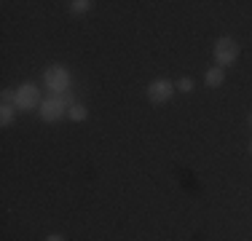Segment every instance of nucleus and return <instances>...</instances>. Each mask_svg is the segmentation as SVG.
<instances>
[{
    "label": "nucleus",
    "instance_id": "11",
    "mask_svg": "<svg viewBox=\"0 0 252 241\" xmlns=\"http://www.w3.org/2000/svg\"><path fill=\"white\" fill-rule=\"evenodd\" d=\"M57 99L62 102V107H64V105L75 107V102H73V94H70V91H62V94H57Z\"/></svg>",
    "mask_w": 252,
    "mask_h": 241
},
{
    "label": "nucleus",
    "instance_id": "6",
    "mask_svg": "<svg viewBox=\"0 0 252 241\" xmlns=\"http://www.w3.org/2000/svg\"><path fill=\"white\" fill-rule=\"evenodd\" d=\"M223 81H225V70L223 67H209L207 70V86H212V89H218V86H223Z\"/></svg>",
    "mask_w": 252,
    "mask_h": 241
},
{
    "label": "nucleus",
    "instance_id": "8",
    "mask_svg": "<svg viewBox=\"0 0 252 241\" xmlns=\"http://www.w3.org/2000/svg\"><path fill=\"white\" fill-rule=\"evenodd\" d=\"M67 116L73 118V120H83V118H86V107H83V105H75V107H70Z\"/></svg>",
    "mask_w": 252,
    "mask_h": 241
},
{
    "label": "nucleus",
    "instance_id": "10",
    "mask_svg": "<svg viewBox=\"0 0 252 241\" xmlns=\"http://www.w3.org/2000/svg\"><path fill=\"white\" fill-rule=\"evenodd\" d=\"M177 89H180V91H185V94L193 91V81H190V78H180V81H177Z\"/></svg>",
    "mask_w": 252,
    "mask_h": 241
},
{
    "label": "nucleus",
    "instance_id": "14",
    "mask_svg": "<svg viewBox=\"0 0 252 241\" xmlns=\"http://www.w3.org/2000/svg\"><path fill=\"white\" fill-rule=\"evenodd\" d=\"M250 150H252V145H250Z\"/></svg>",
    "mask_w": 252,
    "mask_h": 241
},
{
    "label": "nucleus",
    "instance_id": "7",
    "mask_svg": "<svg viewBox=\"0 0 252 241\" xmlns=\"http://www.w3.org/2000/svg\"><path fill=\"white\" fill-rule=\"evenodd\" d=\"M14 113H16V107H14V105H3V110H0V123L8 126V123H11V118H14Z\"/></svg>",
    "mask_w": 252,
    "mask_h": 241
},
{
    "label": "nucleus",
    "instance_id": "4",
    "mask_svg": "<svg viewBox=\"0 0 252 241\" xmlns=\"http://www.w3.org/2000/svg\"><path fill=\"white\" fill-rule=\"evenodd\" d=\"M172 91H175V86H172L166 78H158V81H151L148 83V89H145V94H148V99L156 102V105H161V102H166L172 96Z\"/></svg>",
    "mask_w": 252,
    "mask_h": 241
},
{
    "label": "nucleus",
    "instance_id": "5",
    "mask_svg": "<svg viewBox=\"0 0 252 241\" xmlns=\"http://www.w3.org/2000/svg\"><path fill=\"white\" fill-rule=\"evenodd\" d=\"M62 116H64V107H62V102H59L57 96L43 99V105H40V118H43L46 123H54V120H59Z\"/></svg>",
    "mask_w": 252,
    "mask_h": 241
},
{
    "label": "nucleus",
    "instance_id": "13",
    "mask_svg": "<svg viewBox=\"0 0 252 241\" xmlns=\"http://www.w3.org/2000/svg\"><path fill=\"white\" fill-rule=\"evenodd\" d=\"M250 126H252V116H250Z\"/></svg>",
    "mask_w": 252,
    "mask_h": 241
},
{
    "label": "nucleus",
    "instance_id": "1",
    "mask_svg": "<svg viewBox=\"0 0 252 241\" xmlns=\"http://www.w3.org/2000/svg\"><path fill=\"white\" fill-rule=\"evenodd\" d=\"M43 83H46V89H51L54 94H62V91H67V86H70V72L64 70L62 64H54V67L46 70Z\"/></svg>",
    "mask_w": 252,
    "mask_h": 241
},
{
    "label": "nucleus",
    "instance_id": "3",
    "mask_svg": "<svg viewBox=\"0 0 252 241\" xmlns=\"http://www.w3.org/2000/svg\"><path fill=\"white\" fill-rule=\"evenodd\" d=\"M38 105H43L38 86L25 83V86L16 89V107H19V110H32V107H38Z\"/></svg>",
    "mask_w": 252,
    "mask_h": 241
},
{
    "label": "nucleus",
    "instance_id": "9",
    "mask_svg": "<svg viewBox=\"0 0 252 241\" xmlns=\"http://www.w3.org/2000/svg\"><path fill=\"white\" fill-rule=\"evenodd\" d=\"M70 8H73L75 14H83V11L92 8V3H89V0H73V3H70Z\"/></svg>",
    "mask_w": 252,
    "mask_h": 241
},
{
    "label": "nucleus",
    "instance_id": "12",
    "mask_svg": "<svg viewBox=\"0 0 252 241\" xmlns=\"http://www.w3.org/2000/svg\"><path fill=\"white\" fill-rule=\"evenodd\" d=\"M46 241H64V239H62V236H57V233H54V236H49Z\"/></svg>",
    "mask_w": 252,
    "mask_h": 241
},
{
    "label": "nucleus",
    "instance_id": "2",
    "mask_svg": "<svg viewBox=\"0 0 252 241\" xmlns=\"http://www.w3.org/2000/svg\"><path fill=\"white\" fill-rule=\"evenodd\" d=\"M215 62H218V67H228V64H233L236 62V57H239V46H236V40H231V38H220L218 43H215Z\"/></svg>",
    "mask_w": 252,
    "mask_h": 241
}]
</instances>
